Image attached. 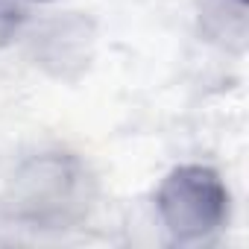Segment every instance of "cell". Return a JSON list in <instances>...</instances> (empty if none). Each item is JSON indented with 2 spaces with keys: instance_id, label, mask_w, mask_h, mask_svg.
<instances>
[{
  "instance_id": "1",
  "label": "cell",
  "mask_w": 249,
  "mask_h": 249,
  "mask_svg": "<svg viewBox=\"0 0 249 249\" xmlns=\"http://www.w3.org/2000/svg\"><path fill=\"white\" fill-rule=\"evenodd\" d=\"M156 208L176 240H205L229 217V191L211 167L185 164L161 179Z\"/></svg>"
},
{
  "instance_id": "2",
  "label": "cell",
  "mask_w": 249,
  "mask_h": 249,
  "mask_svg": "<svg viewBox=\"0 0 249 249\" xmlns=\"http://www.w3.org/2000/svg\"><path fill=\"white\" fill-rule=\"evenodd\" d=\"M18 199L33 220H65L85 199V170L68 156L36 159L18 176Z\"/></svg>"
},
{
  "instance_id": "3",
  "label": "cell",
  "mask_w": 249,
  "mask_h": 249,
  "mask_svg": "<svg viewBox=\"0 0 249 249\" xmlns=\"http://www.w3.org/2000/svg\"><path fill=\"white\" fill-rule=\"evenodd\" d=\"M196 24L208 44L226 53H243L249 44V0H202Z\"/></svg>"
},
{
  "instance_id": "4",
  "label": "cell",
  "mask_w": 249,
  "mask_h": 249,
  "mask_svg": "<svg viewBox=\"0 0 249 249\" xmlns=\"http://www.w3.org/2000/svg\"><path fill=\"white\" fill-rule=\"evenodd\" d=\"M15 3H53V0H15Z\"/></svg>"
}]
</instances>
